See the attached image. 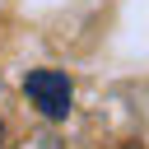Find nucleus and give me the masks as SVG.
<instances>
[{
  "label": "nucleus",
  "mask_w": 149,
  "mask_h": 149,
  "mask_svg": "<svg viewBox=\"0 0 149 149\" xmlns=\"http://www.w3.org/2000/svg\"><path fill=\"white\" fill-rule=\"evenodd\" d=\"M28 149H61V140H47V135H37V140H33Z\"/></svg>",
  "instance_id": "f03ea898"
},
{
  "label": "nucleus",
  "mask_w": 149,
  "mask_h": 149,
  "mask_svg": "<svg viewBox=\"0 0 149 149\" xmlns=\"http://www.w3.org/2000/svg\"><path fill=\"white\" fill-rule=\"evenodd\" d=\"M0 135H5V130H0Z\"/></svg>",
  "instance_id": "7ed1b4c3"
},
{
  "label": "nucleus",
  "mask_w": 149,
  "mask_h": 149,
  "mask_svg": "<svg viewBox=\"0 0 149 149\" xmlns=\"http://www.w3.org/2000/svg\"><path fill=\"white\" fill-rule=\"evenodd\" d=\"M23 93H28V102L47 116V121H61V116H70V79L61 74V70H28L23 74Z\"/></svg>",
  "instance_id": "f257e3e1"
}]
</instances>
